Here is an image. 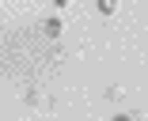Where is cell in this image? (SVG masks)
<instances>
[{
	"mask_svg": "<svg viewBox=\"0 0 148 121\" xmlns=\"http://www.w3.org/2000/svg\"><path fill=\"white\" fill-rule=\"evenodd\" d=\"M42 34H46L49 42H57V38L65 34V19H61V15H49V19L42 23Z\"/></svg>",
	"mask_w": 148,
	"mask_h": 121,
	"instance_id": "6da1fadb",
	"label": "cell"
},
{
	"mask_svg": "<svg viewBox=\"0 0 148 121\" xmlns=\"http://www.w3.org/2000/svg\"><path fill=\"white\" fill-rule=\"evenodd\" d=\"M49 4H53L57 12H65V8H69V0H49Z\"/></svg>",
	"mask_w": 148,
	"mask_h": 121,
	"instance_id": "3957f363",
	"label": "cell"
},
{
	"mask_svg": "<svg viewBox=\"0 0 148 121\" xmlns=\"http://www.w3.org/2000/svg\"><path fill=\"white\" fill-rule=\"evenodd\" d=\"M95 8H99L103 15H114V12H118V0H95Z\"/></svg>",
	"mask_w": 148,
	"mask_h": 121,
	"instance_id": "7a4b0ae2",
	"label": "cell"
},
{
	"mask_svg": "<svg viewBox=\"0 0 148 121\" xmlns=\"http://www.w3.org/2000/svg\"><path fill=\"white\" fill-rule=\"evenodd\" d=\"M110 121H133V117H129V114H114Z\"/></svg>",
	"mask_w": 148,
	"mask_h": 121,
	"instance_id": "277c9868",
	"label": "cell"
}]
</instances>
